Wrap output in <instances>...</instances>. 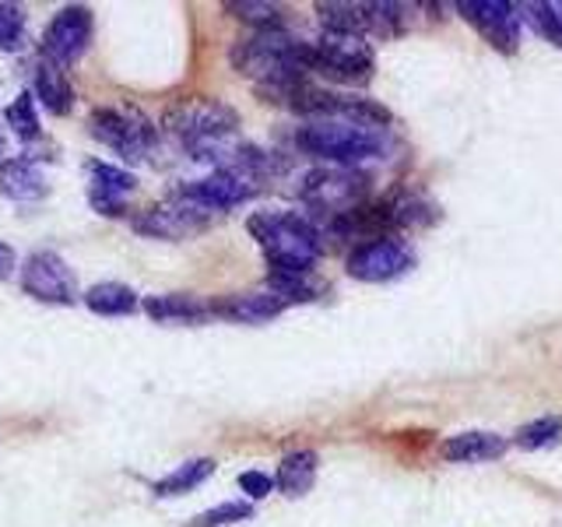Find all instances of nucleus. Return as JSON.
<instances>
[{"label": "nucleus", "mask_w": 562, "mask_h": 527, "mask_svg": "<svg viewBox=\"0 0 562 527\" xmlns=\"http://www.w3.org/2000/svg\"><path fill=\"white\" fill-rule=\"evenodd\" d=\"M0 193L22 204L43 201L49 193L46 172L32 158H8V162H0Z\"/></svg>", "instance_id": "nucleus-16"}, {"label": "nucleus", "mask_w": 562, "mask_h": 527, "mask_svg": "<svg viewBox=\"0 0 562 527\" xmlns=\"http://www.w3.org/2000/svg\"><path fill=\"white\" fill-rule=\"evenodd\" d=\"M162 127L169 137H176L190 152V148L204 145V141L233 137L239 127V113L233 105H225L222 99L198 96V99H183V102L169 105Z\"/></svg>", "instance_id": "nucleus-5"}, {"label": "nucleus", "mask_w": 562, "mask_h": 527, "mask_svg": "<svg viewBox=\"0 0 562 527\" xmlns=\"http://www.w3.org/2000/svg\"><path fill=\"white\" fill-rule=\"evenodd\" d=\"M88 201L105 218H116V215H127V198L137 190V176L131 169H120L110 162H88Z\"/></svg>", "instance_id": "nucleus-14"}, {"label": "nucleus", "mask_w": 562, "mask_h": 527, "mask_svg": "<svg viewBox=\"0 0 562 527\" xmlns=\"http://www.w3.org/2000/svg\"><path fill=\"white\" fill-rule=\"evenodd\" d=\"M562 439V418L559 415H544V418H535L520 426L514 433V444L520 450H544V447H555Z\"/></svg>", "instance_id": "nucleus-24"}, {"label": "nucleus", "mask_w": 562, "mask_h": 527, "mask_svg": "<svg viewBox=\"0 0 562 527\" xmlns=\"http://www.w3.org/2000/svg\"><path fill=\"white\" fill-rule=\"evenodd\" d=\"M239 489H243L250 500H263V496H271L274 479H271V474H263V471H243V474H239Z\"/></svg>", "instance_id": "nucleus-30"}, {"label": "nucleus", "mask_w": 562, "mask_h": 527, "mask_svg": "<svg viewBox=\"0 0 562 527\" xmlns=\"http://www.w3.org/2000/svg\"><path fill=\"white\" fill-rule=\"evenodd\" d=\"M145 313L158 324H198L211 316V306L201 303L198 295L190 292H169V295H151L145 299Z\"/></svg>", "instance_id": "nucleus-19"}, {"label": "nucleus", "mask_w": 562, "mask_h": 527, "mask_svg": "<svg viewBox=\"0 0 562 527\" xmlns=\"http://www.w3.org/2000/svg\"><path fill=\"white\" fill-rule=\"evenodd\" d=\"M295 145L330 166L356 169L386 152V131L366 127V123L356 120H306L295 131Z\"/></svg>", "instance_id": "nucleus-3"}, {"label": "nucleus", "mask_w": 562, "mask_h": 527, "mask_svg": "<svg viewBox=\"0 0 562 527\" xmlns=\"http://www.w3.org/2000/svg\"><path fill=\"white\" fill-rule=\"evenodd\" d=\"M85 306L99 316H127L140 303H137V292L131 285H120V281H99V285H92L85 292Z\"/></svg>", "instance_id": "nucleus-23"}, {"label": "nucleus", "mask_w": 562, "mask_h": 527, "mask_svg": "<svg viewBox=\"0 0 562 527\" xmlns=\"http://www.w3.org/2000/svg\"><path fill=\"white\" fill-rule=\"evenodd\" d=\"M369 193V176L362 169H341V166H324L310 169L299 183V198H303L313 211L338 218L345 211L362 208Z\"/></svg>", "instance_id": "nucleus-6"}, {"label": "nucleus", "mask_w": 562, "mask_h": 527, "mask_svg": "<svg viewBox=\"0 0 562 527\" xmlns=\"http://www.w3.org/2000/svg\"><path fill=\"white\" fill-rule=\"evenodd\" d=\"M254 517V506L250 503H218L204 509V514L193 517L187 527H225V524H236V520H250Z\"/></svg>", "instance_id": "nucleus-28"}, {"label": "nucleus", "mask_w": 562, "mask_h": 527, "mask_svg": "<svg viewBox=\"0 0 562 527\" xmlns=\"http://www.w3.org/2000/svg\"><path fill=\"white\" fill-rule=\"evenodd\" d=\"M233 64L239 75L254 78L257 88H285L295 81H306V43L281 29H260L250 40H239L233 46Z\"/></svg>", "instance_id": "nucleus-2"}, {"label": "nucleus", "mask_w": 562, "mask_h": 527, "mask_svg": "<svg viewBox=\"0 0 562 527\" xmlns=\"http://www.w3.org/2000/svg\"><path fill=\"white\" fill-rule=\"evenodd\" d=\"M35 99H40L53 116L70 113V105H75V88H70L64 67L40 60V67H35Z\"/></svg>", "instance_id": "nucleus-21"}, {"label": "nucleus", "mask_w": 562, "mask_h": 527, "mask_svg": "<svg viewBox=\"0 0 562 527\" xmlns=\"http://www.w3.org/2000/svg\"><path fill=\"white\" fill-rule=\"evenodd\" d=\"M22 289L25 295L40 299V303L53 306H70L75 303V274L53 250H40L25 260L22 268Z\"/></svg>", "instance_id": "nucleus-12"}, {"label": "nucleus", "mask_w": 562, "mask_h": 527, "mask_svg": "<svg viewBox=\"0 0 562 527\" xmlns=\"http://www.w3.org/2000/svg\"><path fill=\"white\" fill-rule=\"evenodd\" d=\"M457 11H461L464 22L479 29V35L492 49L514 53L520 46V14L509 0H461Z\"/></svg>", "instance_id": "nucleus-11"}, {"label": "nucleus", "mask_w": 562, "mask_h": 527, "mask_svg": "<svg viewBox=\"0 0 562 527\" xmlns=\"http://www.w3.org/2000/svg\"><path fill=\"white\" fill-rule=\"evenodd\" d=\"M211 306V316H222V321H236V324H263L278 316L289 303L281 295L268 292H236V295H222Z\"/></svg>", "instance_id": "nucleus-15"}, {"label": "nucleus", "mask_w": 562, "mask_h": 527, "mask_svg": "<svg viewBox=\"0 0 562 527\" xmlns=\"http://www.w3.org/2000/svg\"><path fill=\"white\" fill-rule=\"evenodd\" d=\"M88 134L127 162H145L158 141V131L137 110H95L88 116Z\"/></svg>", "instance_id": "nucleus-7"}, {"label": "nucleus", "mask_w": 562, "mask_h": 527, "mask_svg": "<svg viewBox=\"0 0 562 527\" xmlns=\"http://www.w3.org/2000/svg\"><path fill=\"white\" fill-rule=\"evenodd\" d=\"M14 268H18V260H14V250L8 243H0V281L4 278H11L14 274Z\"/></svg>", "instance_id": "nucleus-31"}, {"label": "nucleus", "mask_w": 562, "mask_h": 527, "mask_svg": "<svg viewBox=\"0 0 562 527\" xmlns=\"http://www.w3.org/2000/svg\"><path fill=\"white\" fill-rule=\"evenodd\" d=\"M211 474H215V461L211 457H193V461L180 464L176 471H169L166 479H158L151 485V492L158 500H169V496H187V492H193L198 485H204Z\"/></svg>", "instance_id": "nucleus-22"}, {"label": "nucleus", "mask_w": 562, "mask_h": 527, "mask_svg": "<svg viewBox=\"0 0 562 527\" xmlns=\"http://www.w3.org/2000/svg\"><path fill=\"white\" fill-rule=\"evenodd\" d=\"M25 43V11L18 4H0V49H18Z\"/></svg>", "instance_id": "nucleus-29"}, {"label": "nucleus", "mask_w": 562, "mask_h": 527, "mask_svg": "<svg viewBox=\"0 0 562 527\" xmlns=\"http://www.w3.org/2000/svg\"><path fill=\"white\" fill-rule=\"evenodd\" d=\"M228 14H236L239 22H250L260 29H278L281 22V8L278 4H268V0H233V4H225Z\"/></svg>", "instance_id": "nucleus-25"}, {"label": "nucleus", "mask_w": 562, "mask_h": 527, "mask_svg": "<svg viewBox=\"0 0 562 527\" xmlns=\"http://www.w3.org/2000/svg\"><path fill=\"white\" fill-rule=\"evenodd\" d=\"M324 32H338V35H366L373 32V4H351V0H324L316 4Z\"/></svg>", "instance_id": "nucleus-18"}, {"label": "nucleus", "mask_w": 562, "mask_h": 527, "mask_svg": "<svg viewBox=\"0 0 562 527\" xmlns=\"http://www.w3.org/2000/svg\"><path fill=\"white\" fill-rule=\"evenodd\" d=\"M373 46L362 35L324 32L316 43H306V70L338 85H366L373 78Z\"/></svg>", "instance_id": "nucleus-4"}, {"label": "nucleus", "mask_w": 562, "mask_h": 527, "mask_svg": "<svg viewBox=\"0 0 562 527\" xmlns=\"http://www.w3.org/2000/svg\"><path fill=\"white\" fill-rule=\"evenodd\" d=\"M4 120H8V127H11L18 137H22V141L40 137V116H35V99H32L29 92H22V96H18V99L8 105Z\"/></svg>", "instance_id": "nucleus-26"}, {"label": "nucleus", "mask_w": 562, "mask_h": 527, "mask_svg": "<svg viewBox=\"0 0 562 527\" xmlns=\"http://www.w3.org/2000/svg\"><path fill=\"white\" fill-rule=\"evenodd\" d=\"M246 228L268 257L271 274H310L324 254L321 228L295 211H260Z\"/></svg>", "instance_id": "nucleus-1"}, {"label": "nucleus", "mask_w": 562, "mask_h": 527, "mask_svg": "<svg viewBox=\"0 0 562 527\" xmlns=\"http://www.w3.org/2000/svg\"><path fill=\"white\" fill-rule=\"evenodd\" d=\"M268 289L285 299V303H310V299H316V285L310 281V274H271Z\"/></svg>", "instance_id": "nucleus-27"}, {"label": "nucleus", "mask_w": 562, "mask_h": 527, "mask_svg": "<svg viewBox=\"0 0 562 527\" xmlns=\"http://www.w3.org/2000/svg\"><path fill=\"white\" fill-rule=\"evenodd\" d=\"M412 250L394 236H380L369 243H356V250L348 254L345 271L356 281H369V285H380V281H394L401 274L412 271Z\"/></svg>", "instance_id": "nucleus-8"}, {"label": "nucleus", "mask_w": 562, "mask_h": 527, "mask_svg": "<svg viewBox=\"0 0 562 527\" xmlns=\"http://www.w3.org/2000/svg\"><path fill=\"white\" fill-rule=\"evenodd\" d=\"M92 32H95L92 11L81 4L60 8L43 32V60L57 64V67L81 60L85 49L92 46Z\"/></svg>", "instance_id": "nucleus-10"}, {"label": "nucleus", "mask_w": 562, "mask_h": 527, "mask_svg": "<svg viewBox=\"0 0 562 527\" xmlns=\"http://www.w3.org/2000/svg\"><path fill=\"white\" fill-rule=\"evenodd\" d=\"M506 447H509L506 436L474 429V433H457V436L443 439L439 453L453 464H479V461H496V457L506 453Z\"/></svg>", "instance_id": "nucleus-17"}, {"label": "nucleus", "mask_w": 562, "mask_h": 527, "mask_svg": "<svg viewBox=\"0 0 562 527\" xmlns=\"http://www.w3.org/2000/svg\"><path fill=\"white\" fill-rule=\"evenodd\" d=\"M316 464H321V457H316L313 450H292V453L281 457L274 485L285 492L289 500L306 496V492L313 489V482H316Z\"/></svg>", "instance_id": "nucleus-20"}, {"label": "nucleus", "mask_w": 562, "mask_h": 527, "mask_svg": "<svg viewBox=\"0 0 562 527\" xmlns=\"http://www.w3.org/2000/svg\"><path fill=\"white\" fill-rule=\"evenodd\" d=\"M549 4H552V14L559 18V29H562V0H549Z\"/></svg>", "instance_id": "nucleus-32"}, {"label": "nucleus", "mask_w": 562, "mask_h": 527, "mask_svg": "<svg viewBox=\"0 0 562 527\" xmlns=\"http://www.w3.org/2000/svg\"><path fill=\"white\" fill-rule=\"evenodd\" d=\"M0 155H4V137H0Z\"/></svg>", "instance_id": "nucleus-33"}, {"label": "nucleus", "mask_w": 562, "mask_h": 527, "mask_svg": "<svg viewBox=\"0 0 562 527\" xmlns=\"http://www.w3.org/2000/svg\"><path fill=\"white\" fill-rule=\"evenodd\" d=\"M257 193V180L250 176H239V172H225V169H215L201 176V180H190L180 198L201 204L207 211H228V208H239L246 204Z\"/></svg>", "instance_id": "nucleus-13"}, {"label": "nucleus", "mask_w": 562, "mask_h": 527, "mask_svg": "<svg viewBox=\"0 0 562 527\" xmlns=\"http://www.w3.org/2000/svg\"><path fill=\"white\" fill-rule=\"evenodd\" d=\"M211 225V211L193 204L187 198H172V201H162L155 208H145L140 215L134 218V228L140 236H151V239H169V243H180V239H190L204 233Z\"/></svg>", "instance_id": "nucleus-9"}]
</instances>
